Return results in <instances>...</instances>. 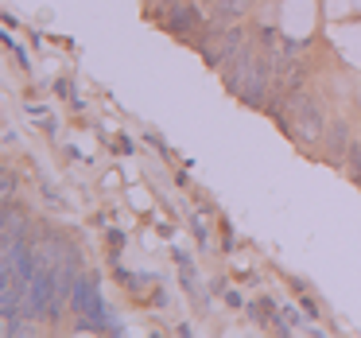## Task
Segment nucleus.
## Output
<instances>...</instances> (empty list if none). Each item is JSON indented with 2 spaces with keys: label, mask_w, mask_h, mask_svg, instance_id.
Wrapping results in <instances>:
<instances>
[{
  "label": "nucleus",
  "mask_w": 361,
  "mask_h": 338,
  "mask_svg": "<svg viewBox=\"0 0 361 338\" xmlns=\"http://www.w3.org/2000/svg\"><path fill=\"white\" fill-rule=\"evenodd\" d=\"M252 4H257V0H214L210 16L221 20V24H245V20L252 16Z\"/></svg>",
  "instance_id": "nucleus-5"
},
{
  "label": "nucleus",
  "mask_w": 361,
  "mask_h": 338,
  "mask_svg": "<svg viewBox=\"0 0 361 338\" xmlns=\"http://www.w3.org/2000/svg\"><path fill=\"white\" fill-rule=\"evenodd\" d=\"M276 125H280L299 148H314V144H322L330 121H326V113H322V105L314 102L307 90H299V94L288 97V109H283V117L276 121Z\"/></svg>",
  "instance_id": "nucleus-1"
},
{
  "label": "nucleus",
  "mask_w": 361,
  "mask_h": 338,
  "mask_svg": "<svg viewBox=\"0 0 361 338\" xmlns=\"http://www.w3.org/2000/svg\"><path fill=\"white\" fill-rule=\"evenodd\" d=\"M357 187H361V183H357Z\"/></svg>",
  "instance_id": "nucleus-8"
},
{
  "label": "nucleus",
  "mask_w": 361,
  "mask_h": 338,
  "mask_svg": "<svg viewBox=\"0 0 361 338\" xmlns=\"http://www.w3.org/2000/svg\"><path fill=\"white\" fill-rule=\"evenodd\" d=\"M206 20L210 16H206L202 4H195V0H179V4L164 8V28L175 35V40H187V43L198 40V32H202Z\"/></svg>",
  "instance_id": "nucleus-2"
},
{
  "label": "nucleus",
  "mask_w": 361,
  "mask_h": 338,
  "mask_svg": "<svg viewBox=\"0 0 361 338\" xmlns=\"http://www.w3.org/2000/svg\"><path fill=\"white\" fill-rule=\"evenodd\" d=\"M16 195V171H4L0 175V203H12Z\"/></svg>",
  "instance_id": "nucleus-6"
},
{
  "label": "nucleus",
  "mask_w": 361,
  "mask_h": 338,
  "mask_svg": "<svg viewBox=\"0 0 361 338\" xmlns=\"http://www.w3.org/2000/svg\"><path fill=\"white\" fill-rule=\"evenodd\" d=\"M249 43V32H245V24H229L226 32L218 35V40L210 43V47H202V63L210 66V71H221V66L229 63V59L237 55V51Z\"/></svg>",
  "instance_id": "nucleus-4"
},
{
  "label": "nucleus",
  "mask_w": 361,
  "mask_h": 338,
  "mask_svg": "<svg viewBox=\"0 0 361 338\" xmlns=\"http://www.w3.org/2000/svg\"><path fill=\"white\" fill-rule=\"evenodd\" d=\"M350 148H353V133H350V121L345 117H334L326 125V136H322V159L330 167H350Z\"/></svg>",
  "instance_id": "nucleus-3"
},
{
  "label": "nucleus",
  "mask_w": 361,
  "mask_h": 338,
  "mask_svg": "<svg viewBox=\"0 0 361 338\" xmlns=\"http://www.w3.org/2000/svg\"><path fill=\"white\" fill-rule=\"evenodd\" d=\"M152 4H156V8H159V4H164V0H148V8H152Z\"/></svg>",
  "instance_id": "nucleus-7"
}]
</instances>
